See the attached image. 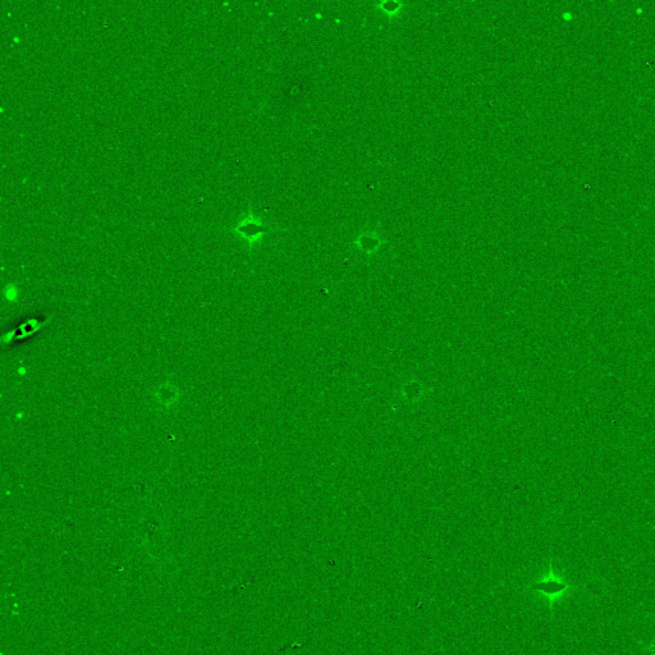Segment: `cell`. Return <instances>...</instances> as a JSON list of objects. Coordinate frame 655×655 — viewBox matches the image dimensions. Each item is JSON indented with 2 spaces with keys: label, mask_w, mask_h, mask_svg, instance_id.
<instances>
[{
  "label": "cell",
  "mask_w": 655,
  "mask_h": 655,
  "mask_svg": "<svg viewBox=\"0 0 655 655\" xmlns=\"http://www.w3.org/2000/svg\"><path fill=\"white\" fill-rule=\"evenodd\" d=\"M574 589H576V586L573 583L565 581L562 574L554 572L552 565L549 567L547 573L543 574L538 581L530 585L531 591L538 592L539 595L547 599L551 609H553V605L556 604L557 600H560L561 598L569 594Z\"/></svg>",
  "instance_id": "6da1fadb"
},
{
  "label": "cell",
  "mask_w": 655,
  "mask_h": 655,
  "mask_svg": "<svg viewBox=\"0 0 655 655\" xmlns=\"http://www.w3.org/2000/svg\"><path fill=\"white\" fill-rule=\"evenodd\" d=\"M648 650H649V652H650V654H652V655H655V643H654V644H652V645L648 646Z\"/></svg>",
  "instance_id": "7a4b0ae2"
}]
</instances>
